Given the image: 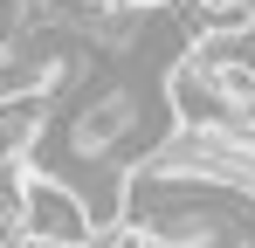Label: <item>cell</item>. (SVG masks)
I'll return each mask as SVG.
<instances>
[{
    "instance_id": "277c9868",
    "label": "cell",
    "mask_w": 255,
    "mask_h": 248,
    "mask_svg": "<svg viewBox=\"0 0 255 248\" xmlns=\"http://www.w3.org/2000/svg\"><path fill=\"white\" fill-rule=\"evenodd\" d=\"M76 248H152V242H145L131 221H111V228H97V235H90V242H76Z\"/></svg>"
},
{
    "instance_id": "8992f818",
    "label": "cell",
    "mask_w": 255,
    "mask_h": 248,
    "mask_svg": "<svg viewBox=\"0 0 255 248\" xmlns=\"http://www.w3.org/2000/svg\"><path fill=\"white\" fill-rule=\"evenodd\" d=\"M55 7H62V0H55Z\"/></svg>"
},
{
    "instance_id": "7a4b0ae2",
    "label": "cell",
    "mask_w": 255,
    "mask_h": 248,
    "mask_svg": "<svg viewBox=\"0 0 255 248\" xmlns=\"http://www.w3.org/2000/svg\"><path fill=\"white\" fill-rule=\"evenodd\" d=\"M55 131V97L48 90H0V159H35Z\"/></svg>"
},
{
    "instance_id": "5b68a950",
    "label": "cell",
    "mask_w": 255,
    "mask_h": 248,
    "mask_svg": "<svg viewBox=\"0 0 255 248\" xmlns=\"http://www.w3.org/2000/svg\"><path fill=\"white\" fill-rule=\"evenodd\" d=\"M152 7H166V0H104V14H152Z\"/></svg>"
},
{
    "instance_id": "3957f363",
    "label": "cell",
    "mask_w": 255,
    "mask_h": 248,
    "mask_svg": "<svg viewBox=\"0 0 255 248\" xmlns=\"http://www.w3.org/2000/svg\"><path fill=\"white\" fill-rule=\"evenodd\" d=\"M35 21H42V7H35V0H0V55H7V48H21V41L35 35Z\"/></svg>"
},
{
    "instance_id": "6da1fadb",
    "label": "cell",
    "mask_w": 255,
    "mask_h": 248,
    "mask_svg": "<svg viewBox=\"0 0 255 248\" xmlns=\"http://www.w3.org/2000/svg\"><path fill=\"white\" fill-rule=\"evenodd\" d=\"M14 235L28 248H76V242L97 235V221H90V207H83L76 186H62V179H48V172H28V179H21Z\"/></svg>"
}]
</instances>
